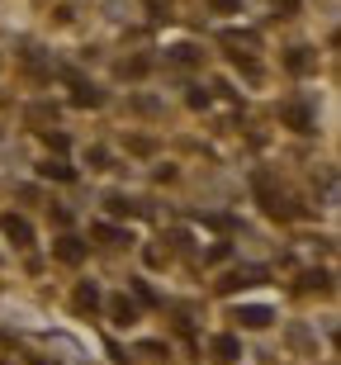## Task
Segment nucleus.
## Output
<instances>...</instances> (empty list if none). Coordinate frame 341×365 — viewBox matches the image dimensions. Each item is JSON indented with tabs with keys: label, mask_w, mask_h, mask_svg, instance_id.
Wrapping results in <instances>:
<instances>
[{
	"label": "nucleus",
	"mask_w": 341,
	"mask_h": 365,
	"mask_svg": "<svg viewBox=\"0 0 341 365\" xmlns=\"http://www.w3.org/2000/svg\"><path fill=\"white\" fill-rule=\"evenodd\" d=\"M38 176H43V180H76V171H71L67 162H43Z\"/></svg>",
	"instance_id": "nucleus-5"
},
{
	"label": "nucleus",
	"mask_w": 341,
	"mask_h": 365,
	"mask_svg": "<svg viewBox=\"0 0 341 365\" xmlns=\"http://www.w3.org/2000/svg\"><path fill=\"white\" fill-rule=\"evenodd\" d=\"M95 237H105V242H128V232H123V228H114V223H100V228H95Z\"/></svg>",
	"instance_id": "nucleus-11"
},
{
	"label": "nucleus",
	"mask_w": 341,
	"mask_h": 365,
	"mask_svg": "<svg viewBox=\"0 0 341 365\" xmlns=\"http://www.w3.org/2000/svg\"><path fill=\"white\" fill-rule=\"evenodd\" d=\"M261 280H266V271H261V266H242V271H232L228 280H223V289L232 294V289H246V284H261Z\"/></svg>",
	"instance_id": "nucleus-4"
},
{
	"label": "nucleus",
	"mask_w": 341,
	"mask_h": 365,
	"mask_svg": "<svg viewBox=\"0 0 341 365\" xmlns=\"http://www.w3.org/2000/svg\"><path fill=\"white\" fill-rule=\"evenodd\" d=\"M209 351H214V361H219V365H232L237 356H242V341L223 332V337H214V346H209Z\"/></svg>",
	"instance_id": "nucleus-3"
},
{
	"label": "nucleus",
	"mask_w": 341,
	"mask_h": 365,
	"mask_svg": "<svg viewBox=\"0 0 341 365\" xmlns=\"http://www.w3.org/2000/svg\"><path fill=\"white\" fill-rule=\"evenodd\" d=\"M76 105H100V91H95V86H76Z\"/></svg>",
	"instance_id": "nucleus-12"
},
{
	"label": "nucleus",
	"mask_w": 341,
	"mask_h": 365,
	"mask_svg": "<svg viewBox=\"0 0 341 365\" xmlns=\"http://www.w3.org/2000/svg\"><path fill=\"white\" fill-rule=\"evenodd\" d=\"M133 289H137V299H142V304H157V294H152V289H147L142 280H133Z\"/></svg>",
	"instance_id": "nucleus-16"
},
{
	"label": "nucleus",
	"mask_w": 341,
	"mask_h": 365,
	"mask_svg": "<svg viewBox=\"0 0 341 365\" xmlns=\"http://www.w3.org/2000/svg\"><path fill=\"white\" fill-rule=\"evenodd\" d=\"M237 318H242V327H271L275 313L271 309H237Z\"/></svg>",
	"instance_id": "nucleus-6"
},
{
	"label": "nucleus",
	"mask_w": 341,
	"mask_h": 365,
	"mask_svg": "<svg viewBox=\"0 0 341 365\" xmlns=\"http://www.w3.org/2000/svg\"><path fill=\"white\" fill-rule=\"evenodd\" d=\"M285 119L294 123L299 133H308V128H313V114H308V109H303V105H289V109H285Z\"/></svg>",
	"instance_id": "nucleus-7"
},
{
	"label": "nucleus",
	"mask_w": 341,
	"mask_h": 365,
	"mask_svg": "<svg viewBox=\"0 0 341 365\" xmlns=\"http://www.w3.org/2000/svg\"><path fill=\"white\" fill-rule=\"evenodd\" d=\"M114 323H137V304H128V299H114Z\"/></svg>",
	"instance_id": "nucleus-8"
},
{
	"label": "nucleus",
	"mask_w": 341,
	"mask_h": 365,
	"mask_svg": "<svg viewBox=\"0 0 341 365\" xmlns=\"http://www.w3.org/2000/svg\"><path fill=\"white\" fill-rule=\"evenodd\" d=\"M100 304V289L95 284H81V289H76V309H95Z\"/></svg>",
	"instance_id": "nucleus-9"
},
{
	"label": "nucleus",
	"mask_w": 341,
	"mask_h": 365,
	"mask_svg": "<svg viewBox=\"0 0 341 365\" xmlns=\"http://www.w3.org/2000/svg\"><path fill=\"white\" fill-rule=\"evenodd\" d=\"M209 5H214L219 14H232V10H242V0H209Z\"/></svg>",
	"instance_id": "nucleus-13"
},
{
	"label": "nucleus",
	"mask_w": 341,
	"mask_h": 365,
	"mask_svg": "<svg viewBox=\"0 0 341 365\" xmlns=\"http://www.w3.org/2000/svg\"><path fill=\"white\" fill-rule=\"evenodd\" d=\"M0 228H5V237H10L14 247L33 242V228H28V218H19V214H5V218H0Z\"/></svg>",
	"instance_id": "nucleus-1"
},
{
	"label": "nucleus",
	"mask_w": 341,
	"mask_h": 365,
	"mask_svg": "<svg viewBox=\"0 0 341 365\" xmlns=\"http://www.w3.org/2000/svg\"><path fill=\"white\" fill-rule=\"evenodd\" d=\"M313 67V53L308 48H294V57H289V71H308Z\"/></svg>",
	"instance_id": "nucleus-10"
},
{
	"label": "nucleus",
	"mask_w": 341,
	"mask_h": 365,
	"mask_svg": "<svg viewBox=\"0 0 341 365\" xmlns=\"http://www.w3.org/2000/svg\"><path fill=\"white\" fill-rule=\"evenodd\" d=\"M110 209H114V214H133V204L123 200V195H110Z\"/></svg>",
	"instance_id": "nucleus-14"
},
{
	"label": "nucleus",
	"mask_w": 341,
	"mask_h": 365,
	"mask_svg": "<svg viewBox=\"0 0 341 365\" xmlns=\"http://www.w3.org/2000/svg\"><path fill=\"white\" fill-rule=\"evenodd\" d=\"M48 138V148H57V152H67V133H43Z\"/></svg>",
	"instance_id": "nucleus-15"
},
{
	"label": "nucleus",
	"mask_w": 341,
	"mask_h": 365,
	"mask_svg": "<svg viewBox=\"0 0 341 365\" xmlns=\"http://www.w3.org/2000/svg\"><path fill=\"white\" fill-rule=\"evenodd\" d=\"M53 257H57V261H67V266H81V257H85L81 237H57V242H53Z\"/></svg>",
	"instance_id": "nucleus-2"
}]
</instances>
